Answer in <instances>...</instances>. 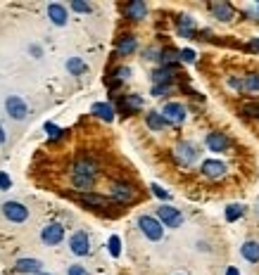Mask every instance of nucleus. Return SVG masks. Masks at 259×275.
<instances>
[{"label":"nucleus","mask_w":259,"mask_h":275,"mask_svg":"<svg viewBox=\"0 0 259 275\" xmlns=\"http://www.w3.org/2000/svg\"><path fill=\"white\" fill-rule=\"evenodd\" d=\"M240 114H245L250 119H259V105L257 102H245V105L240 107Z\"/></svg>","instance_id":"nucleus-26"},{"label":"nucleus","mask_w":259,"mask_h":275,"mask_svg":"<svg viewBox=\"0 0 259 275\" xmlns=\"http://www.w3.org/2000/svg\"><path fill=\"white\" fill-rule=\"evenodd\" d=\"M157 218H160V223H164L167 228H178L181 221H183L181 211H178V209H173V206H169V204H164V206L157 209Z\"/></svg>","instance_id":"nucleus-2"},{"label":"nucleus","mask_w":259,"mask_h":275,"mask_svg":"<svg viewBox=\"0 0 259 275\" xmlns=\"http://www.w3.org/2000/svg\"><path fill=\"white\" fill-rule=\"evenodd\" d=\"M152 192H155V195H157L160 200H169V192H167V190H162L160 185H152Z\"/></svg>","instance_id":"nucleus-36"},{"label":"nucleus","mask_w":259,"mask_h":275,"mask_svg":"<svg viewBox=\"0 0 259 275\" xmlns=\"http://www.w3.org/2000/svg\"><path fill=\"white\" fill-rule=\"evenodd\" d=\"M136 45H138V43H136V38L126 33V36H121V38H119V43H117V50H119L121 55H131L133 50H136Z\"/></svg>","instance_id":"nucleus-19"},{"label":"nucleus","mask_w":259,"mask_h":275,"mask_svg":"<svg viewBox=\"0 0 259 275\" xmlns=\"http://www.w3.org/2000/svg\"><path fill=\"white\" fill-rule=\"evenodd\" d=\"M243 88H245V90H250V93H257V90H259V74H250L248 78H245Z\"/></svg>","instance_id":"nucleus-28"},{"label":"nucleus","mask_w":259,"mask_h":275,"mask_svg":"<svg viewBox=\"0 0 259 275\" xmlns=\"http://www.w3.org/2000/svg\"><path fill=\"white\" fill-rule=\"evenodd\" d=\"M169 78H172V69H169V67H164V69H157V71H155V74H152V81H155V83L160 85H169Z\"/></svg>","instance_id":"nucleus-23"},{"label":"nucleus","mask_w":259,"mask_h":275,"mask_svg":"<svg viewBox=\"0 0 259 275\" xmlns=\"http://www.w3.org/2000/svg\"><path fill=\"white\" fill-rule=\"evenodd\" d=\"M212 12H214L221 21H231V19H233V7H231L228 2H214V5H212Z\"/></svg>","instance_id":"nucleus-17"},{"label":"nucleus","mask_w":259,"mask_h":275,"mask_svg":"<svg viewBox=\"0 0 259 275\" xmlns=\"http://www.w3.org/2000/svg\"><path fill=\"white\" fill-rule=\"evenodd\" d=\"M36 275H53V273H43V271H41V273H36Z\"/></svg>","instance_id":"nucleus-43"},{"label":"nucleus","mask_w":259,"mask_h":275,"mask_svg":"<svg viewBox=\"0 0 259 275\" xmlns=\"http://www.w3.org/2000/svg\"><path fill=\"white\" fill-rule=\"evenodd\" d=\"M0 142H5V131H2V126H0Z\"/></svg>","instance_id":"nucleus-42"},{"label":"nucleus","mask_w":259,"mask_h":275,"mask_svg":"<svg viewBox=\"0 0 259 275\" xmlns=\"http://www.w3.org/2000/svg\"><path fill=\"white\" fill-rule=\"evenodd\" d=\"M109 254H112V256L121 254V242H119L117 235H112V237H109Z\"/></svg>","instance_id":"nucleus-30"},{"label":"nucleus","mask_w":259,"mask_h":275,"mask_svg":"<svg viewBox=\"0 0 259 275\" xmlns=\"http://www.w3.org/2000/svg\"><path fill=\"white\" fill-rule=\"evenodd\" d=\"M72 7H74L76 12H90V5H88V2H81V0H74Z\"/></svg>","instance_id":"nucleus-34"},{"label":"nucleus","mask_w":259,"mask_h":275,"mask_svg":"<svg viewBox=\"0 0 259 275\" xmlns=\"http://www.w3.org/2000/svg\"><path fill=\"white\" fill-rule=\"evenodd\" d=\"M124 12H126V17H129L131 21H141L143 17L148 14V7H145L143 0H131L129 5L124 7Z\"/></svg>","instance_id":"nucleus-10"},{"label":"nucleus","mask_w":259,"mask_h":275,"mask_svg":"<svg viewBox=\"0 0 259 275\" xmlns=\"http://www.w3.org/2000/svg\"><path fill=\"white\" fill-rule=\"evenodd\" d=\"M250 50H259V38H255V41H250Z\"/></svg>","instance_id":"nucleus-40"},{"label":"nucleus","mask_w":259,"mask_h":275,"mask_svg":"<svg viewBox=\"0 0 259 275\" xmlns=\"http://www.w3.org/2000/svg\"><path fill=\"white\" fill-rule=\"evenodd\" d=\"M138 109H143L141 95H124V100H121V112H124V114H133V112H138Z\"/></svg>","instance_id":"nucleus-14"},{"label":"nucleus","mask_w":259,"mask_h":275,"mask_svg":"<svg viewBox=\"0 0 259 275\" xmlns=\"http://www.w3.org/2000/svg\"><path fill=\"white\" fill-rule=\"evenodd\" d=\"M176 60H178V53H176V50H164V53H162V62L164 64L176 62Z\"/></svg>","instance_id":"nucleus-33"},{"label":"nucleus","mask_w":259,"mask_h":275,"mask_svg":"<svg viewBox=\"0 0 259 275\" xmlns=\"http://www.w3.org/2000/svg\"><path fill=\"white\" fill-rule=\"evenodd\" d=\"M2 213H5L12 223H24L29 218V209H26L24 204H19V202H5V204H2Z\"/></svg>","instance_id":"nucleus-3"},{"label":"nucleus","mask_w":259,"mask_h":275,"mask_svg":"<svg viewBox=\"0 0 259 275\" xmlns=\"http://www.w3.org/2000/svg\"><path fill=\"white\" fill-rule=\"evenodd\" d=\"M193 29H195V21L190 17H181L178 19V31L181 36H193Z\"/></svg>","instance_id":"nucleus-25"},{"label":"nucleus","mask_w":259,"mask_h":275,"mask_svg":"<svg viewBox=\"0 0 259 275\" xmlns=\"http://www.w3.org/2000/svg\"><path fill=\"white\" fill-rule=\"evenodd\" d=\"M93 183H95V178H90V176H74V185L79 190H90Z\"/></svg>","instance_id":"nucleus-27"},{"label":"nucleus","mask_w":259,"mask_h":275,"mask_svg":"<svg viewBox=\"0 0 259 275\" xmlns=\"http://www.w3.org/2000/svg\"><path fill=\"white\" fill-rule=\"evenodd\" d=\"M240 216H243V206H240V204H233V206L226 209V221L233 223V221H238Z\"/></svg>","instance_id":"nucleus-29"},{"label":"nucleus","mask_w":259,"mask_h":275,"mask_svg":"<svg viewBox=\"0 0 259 275\" xmlns=\"http://www.w3.org/2000/svg\"><path fill=\"white\" fill-rule=\"evenodd\" d=\"M41 261H38V259H19V261H17V266H14V268H17V271H19V273H41Z\"/></svg>","instance_id":"nucleus-15"},{"label":"nucleus","mask_w":259,"mask_h":275,"mask_svg":"<svg viewBox=\"0 0 259 275\" xmlns=\"http://www.w3.org/2000/svg\"><path fill=\"white\" fill-rule=\"evenodd\" d=\"M167 90H169V85H155V88H152V95H162Z\"/></svg>","instance_id":"nucleus-39"},{"label":"nucleus","mask_w":259,"mask_h":275,"mask_svg":"<svg viewBox=\"0 0 259 275\" xmlns=\"http://www.w3.org/2000/svg\"><path fill=\"white\" fill-rule=\"evenodd\" d=\"M138 228H141L143 235H145L148 240H152V242L162 240V235H164L162 223L157 221V218H152V216H141V218H138Z\"/></svg>","instance_id":"nucleus-1"},{"label":"nucleus","mask_w":259,"mask_h":275,"mask_svg":"<svg viewBox=\"0 0 259 275\" xmlns=\"http://www.w3.org/2000/svg\"><path fill=\"white\" fill-rule=\"evenodd\" d=\"M67 69H69L74 76H79V74H84V71H86V62H84V60H79V57H72V60L67 62Z\"/></svg>","instance_id":"nucleus-24"},{"label":"nucleus","mask_w":259,"mask_h":275,"mask_svg":"<svg viewBox=\"0 0 259 275\" xmlns=\"http://www.w3.org/2000/svg\"><path fill=\"white\" fill-rule=\"evenodd\" d=\"M45 133L50 136V140H57V138H62L65 131H62V128H57L55 124H45Z\"/></svg>","instance_id":"nucleus-31"},{"label":"nucleus","mask_w":259,"mask_h":275,"mask_svg":"<svg viewBox=\"0 0 259 275\" xmlns=\"http://www.w3.org/2000/svg\"><path fill=\"white\" fill-rule=\"evenodd\" d=\"M69 275H88V273L84 266H72V268H69Z\"/></svg>","instance_id":"nucleus-37"},{"label":"nucleus","mask_w":259,"mask_h":275,"mask_svg":"<svg viewBox=\"0 0 259 275\" xmlns=\"http://www.w3.org/2000/svg\"><path fill=\"white\" fill-rule=\"evenodd\" d=\"M226 275H240V273H238V268H228Z\"/></svg>","instance_id":"nucleus-41"},{"label":"nucleus","mask_w":259,"mask_h":275,"mask_svg":"<svg viewBox=\"0 0 259 275\" xmlns=\"http://www.w3.org/2000/svg\"><path fill=\"white\" fill-rule=\"evenodd\" d=\"M173 157H176V161H178V164L190 166L195 159H197V147H195L193 142H181V145L176 147V152H173Z\"/></svg>","instance_id":"nucleus-4"},{"label":"nucleus","mask_w":259,"mask_h":275,"mask_svg":"<svg viewBox=\"0 0 259 275\" xmlns=\"http://www.w3.org/2000/svg\"><path fill=\"white\" fill-rule=\"evenodd\" d=\"M240 252H243V256H245L248 261H252V264H257L259 261V244L257 242H245Z\"/></svg>","instance_id":"nucleus-21"},{"label":"nucleus","mask_w":259,"mask_h":275,"mask_svg":"<svg viewBox=\"0 0 259 275\" xmlns=\"http://www.w3.org/2000/svg\"><path fill=\"white\" fill-rule=\"evenodd\" d=\"M145 121H148V128H152V131H164V128L169 126V124L164 121V117L160 114V112H150Z\"/></svg>","instance_id":"nucleus-20"},{"label":"nucleus","mask_w":259,"mask_h":275,"mask_svg":"<svg viewBox=\"0 0 259 275\" xmlns=\"http://www.w3.org/2000/svg\"><path fill=\"white\" fill-rule=\"evenodd\" d=\"M224 171H226V166L221 161H216V159H207L205 164H202V173H205L207 178H221Z\"/></svg>","instance_id":"nucleus-13"},{"label":"nucleus","mask_w":259,"mask_h":275,"mask_svg":"<svg viewBox=\"0 0 259 275\" xmlns=\"http://www.w3.org/2000/svg\"><path fill=\"white\" fill-rule=\"evenodd\" d=\"M97 173V166L93 159H79L74 164V176H90V178H95Z\"/></svg>","instance_id":"nucleus-12"},{"label":"nucleus","mask_w":259,"mask_h":275,"mask_svg":"<svg viewBox=\"0 0 259 275\" xmlns=\"http://www.w3.org/2000/svg\"><path fill=\"white\" fill-rule=\"evenodd\" d=\"M10 185H12V180L7 173H0V190H10Z\"/></svg>","instance_id":"nucleus-35"},{"label":"nucleus","mask_w":259,"mask_h":275,"mask_svg":"<svg viewBox=\"0 0 259 275\" xmlns=\"http://www.w3.org/2000/svg\"><path fill=\"white\" fill-rule=\"evenodd\" d=\"M62 237H65V228L60 225V223H50V225H45L43 233H41V240L45 244H60L62 242Z\"/></svg>","instance_id":"nucleus-8"},{"label":"nucleus","mask_w":259,"mask_h":275,"mask_svg":"<svg viewBox=\"0 0 259 275\" xmlns=\"http://www.w3.org/2000/svg\"><path fill=\"white\" fill-rule=\"evenodd\" d=\"M69 247H72V252L76 256H86L90 252V242H88V235L84 230H79V233L72 235V240H69Z\"/></svg>","instance_id":"nucleus-7"},{"label":"nucleus","mask_w":259,"mask_h":275,"mask_svg":"<svg viewBox=\"0 0 259 275\" xmlns=\"http://www.w3.org/2000/svg\"><path fill=\"white\" fill-rule=\"evenodd\" d=\"M5 109H7V114H10L12 119H17V121H22V119L26 117V102L17 95H10L5 100Z\"/></svg>","instance_id":"nucleus-6"},{"label":"nucleus","mask_w":259,"mask_h":275,"mask_svg":"<svg viewBox=\"0 0 259 275\" xmlns=\"http://www.w3.org/2000/svg\"><path fill=\"white\" fill-rule=\"evenodd\" d=\"M81 202H84V204H88V206H102V209H105V206L109 204L105 197H100V195H93V192H84V195H81Z\"/></svg>","instance_id":"nucleus-22"},{"label":"nucleus","mask_w":259,"mask_h":275,"mask_svg":"<svg viewBox=\"0 0 259 275\" xmlns=\"http://www.w3.org/2000/svg\"><path fill=\"white\" fill-rule=\"evenodd\" d=\"M48 17H50L53 24H57V26H65L67 24V10L62 5H57V2H53V5L48 7Z\"/></svg>","instance_id":"nucleus-16"},{"label":"nucleus","mask_w":259,"mask_h":275,"mask_svg":"<svg viewBox=\"0 0 259 275\" xmlns=\"http://www.w3.org/2000/svg\"><path fill=\"white\" fill-rule=\"evenodd\" d=\"M228 138L224 133H209L207 136V147L212 149V152H226L228 149Z\"/></svg>","instance_id":"nucleus-11"},{"label":"nucleus","mask_w":259,"mask_h":275,"mask_svg":"<svg viewBox=\"0 0 259 275\" xmlns=\"http://www.w3.org/2000/svg\"><path fill=\"white\" fill-rule=\"evenodd\" d=\"M93 114L100 117L102 121H112V119H114V109H112V105H107V102H95V105H93Z\"/></svg>","instance_id":"nucleus-18"},{"label":"nucleus","mask_w":259,"mask_h":275,"mask_svg":"<svg viewBox=\"0 0 259 275\" xmlns=\"http://www.w3.org/2000/svg\"><path fill=\"white\" fill-rule=\"evenodd\" d=\"M129 74H131L129 69H126V67H121V69H117V74H114V76H117L119 81H124V78H129Z\"/></svg>","instance_id":"nucleus-38"},{"label":"nucleus","mask_w":259,"mask_h":275,"mask_svg":"<svg viewBox=\"0 0 259 275\" xmlns=\"http://www.w3.org/2000/svg\"><path fill=\"white\" fill-rule=\"evenodd\" d=\"M178 60H183V62H195V53L193 50H190V48H185V50H181V53H178Z\"/></svg>","instance_id":"nucleus-32"},{"label":"nucleus","mask_w":259,"mask_h":275,"mask_svg":"<svg viewBox=\"0 0 259 275\" xmlns=\"http://www.w3.org/2000/svg\"><path fill=\"white\" fill-rule=\"evenodd\" d=\"M112 197H114V202H119V204H129V202H133V197H136V190H133L131 185L117 183V185L112 188Z\"/></svg>","instance_id":"nucleus-9"},{"label":"nucleus","mask_w":259,"mask_h":275,"mask_svg":"<svg viewBox=\"0 0 259 275\" xmlns=\"http://www.w3.org/2000/svg\"><path fill=\"white\" fill-rule=\"evenodd\" d=\"M162 117L167 124H181L185 119V107L181 102H169V105H164Z\"/></svg>","instance_id":"nucleus-5"}]
</instances>
